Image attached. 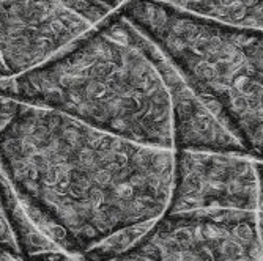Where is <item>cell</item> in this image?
<instances>
[{"label": "cell", "instance_id": "cell-1", "mask_svg": "<svg viewBox=\"0 0 263 261\" xmlns=\"http://www.w3.org/2000/svg\"><path fill=\"white\" fill-rule=\"evenodd\" d=\"M0 169L40 231L65 253L91 261L115 236L165 212L174 150L0 96Z\"/></svg>", "mask_w": 263, "mask_h": 261}, {"label": "cell", "instance_id": "cell-8", "mask_svg": "<svg viewBox=\"0 0 263 261\" xmlns=\"http://www.w3.org/2000/svg\"><path fill=\"white\" fill-rule=\"evenodd\" d=\"M156 2L218 26L263 32V0H156Z\"/></svg>", "mask_w": 263, "mask_h": 261}, {"label": "cell", "instance_id": "cell-4", "mask_svg": "<svg viewBox=\"0 0 263 261\" xmlns=\"http://www.w3.org/2000/svg\"><path fill=\"white\" fill-rule=\"evenodd\" d=\"M112 261H263L261 211L164 212Z\"/></svg>", "mask_w": 263, "mask_h": 261}, {"label": "cell", "instance_id": "cell-11", "mask_svg": "<svg viewBox=\"0 0 263 261\" xmlns=\"http://www.w3.org/2000/svg\"><path fill=\"white\" fill-rule=\"evenodd\" d=\"M0 261H16V258L13 255H10L4 247H0Z\"/></svg>", "mask_w": 263, "mask_h": 261}, {"label": "cell", "instance_id": "cell-14", "mask_svg": "<svg viewBox=\"0 0 263 261\" xmlns=\"http://www.w3.org/2000/svg\"><path fill=\"white\" fill-rule=\"evenodd\" d=\"M16 261H17V259H16Z\"/></svg>", "mask_w": 263, "mask_h": 261}, {"label": "cell", "instance_id": "cell-12", "mask_svg": "<svg viewBox=\"0 0 263 261\" xmlns=\"http://www.w3.org/2000/svg\"><path fill=\"white\" fill-rule=\"evenodd\" d=\"M257 165H258V172H260V178H261V187H263V162L257 160Z\"/></svg>", "mask_w": 263, "mask_h": 261}, {"label": "cell", "instance_id": "cell-10", "mask_svg": "<svg viewBox=\"0 0 263 261\" xmlns=\"http://www.w3.org/2000/svg\"><path fill=\"white\" fill-rule=\"evenodd\" d=\"M5 184H7V176L0 169V247H4L10 255H13L16 259H19L17 247L13 238V233L10 228V224L7 220L5 214V206H4V194H5ZM21 261V259H19Z\"/></svg>", "mask_w": 263, "mask_h": 261}, {"label": "cell", "instance_id": "cell-6", "mask_svg": "<svg viewBox=\"0 0 263 261\" xmlns=\"http://www.w3.org/2000/svg\"><path fill=\"white\" fill-rule=\"evenodd\" d=\"M93 27L65 0H0V81L44 65Z\"/></svg>", "mask_w": 263, "mask_h": 261}, {"label": "cell", "instance_id": "cell-9", "mask_svg": "<svg viewBox=\"0 0 263 261\" xmlns=\"http://www.w3.org/2000/svg\"><path fill=\"white\" fill-rule=\"evenodd\" d=\"M65 2L84 16L91 26H98L126 0H65Z\"/></svg>", "mask_w": 263, "mask_h": 261}, {"label": "cell", "instance_id": "cell-13", "mask_svg": "<svg viewBox=\"0 0 263 261\" xmlns=\"http://www.w3.org/2000/svg\"><path fill=\"white\" fill-rule=\"evenodd\" d=\"M261 220H263V208H261Z\"/></svg>", "mask_w": 263, "mask_h": 261}, {"label": "cell", "instance_id": "cell-7", "mask_svg": "<svg viewBox=\"0 0 263 261\" xmlns=\"http://www.w3.org/2000/svg\"><path fill=\"white\" fill-rule=\"evenodd\" d=\"M145 46L169 91L172 107L174 150H200L246 156L240 142L205 104L178 68L145 36Z\"/></svg>", "mask_w": 263, "mask_h": 261}, {"label": "cell", "instance_id": "cell-5", "mask_svg": "<svg viewBox=\"0 0 263 261\" xmlns=\"http://www.w3.org/2000/svg\"><path fill=\"white\" fill-rule=\"evenodd\" d=\"M263 208L257 160L219 151L174 150L172 194L165 212Z\"/></svg>", "mask_w": 263, "mask_h": 261}, {"label": "cell", "instance_id": "cell-2", "mask_svg": "<svg viewBox=\"0 0 263 261\" xmlns=\"http://www.w3.org/2000/svg\"><path fill=\"white\" fill-rule=\"evenodd\" d=\"M0 96L65 112L136 144L174 150L169 91L145 35L118 13L44 65L2 79Z\"/></svg>", "mask_w": 263, "mask_h": 261}, {"label": "cell", "instance_id": "cell-3", "mask_svg": "<svg viewBox=\"0 0 263 261\" xmlns=\"http://www.w3.org/2000/svg\"><path fill=\"white\" fill-rule=\"evenodd\" d=\"M200 94L246 156L263 162V32L218 26L156 0L118 11Z\"/></svg>", "mask_w": 263, "mask_h": 261}]
</instances>
